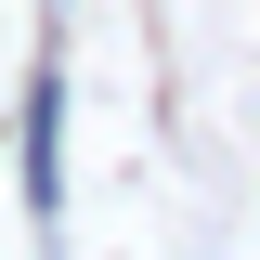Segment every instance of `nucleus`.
Listing matches in <instances>:
<instances>
[{"label":"nucleus","instance_id":"f257e3e1","mask_svg":"<svg viewBox=\"0 0 260 260\" xmlns=\"http://www.w3.org/2000/svg\"><path fill=\"white\" fill-rule=\"evenodd\" d=\"M26 208L52 221L65 208V78L39 65V91H26Z\"/></svg>","mask_w":260,"mask_h":260}]
</instances>
